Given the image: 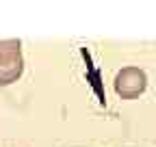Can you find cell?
Wrapping results in <instances>:
<instances>
[{"mask_svg":"<svg viewBox=\"0 0 156 147\" xmlns=\"http://www.w3.org/2000/svg\"><path fill=\"white\" fill-rule=\"evenodd\" d=\"M24 74V56L20 39H0V87L17 82Z\"/></svg>","mask_w":156,"mask_h":147,"instance_id":"cell-1","label":"cell"},{"mask_svg":"<svg viewBox=\"0 0 156 147\" xmlns=\"http://www.w3.org/2000/svg\"><path fill=\"white\" fill-rule=\"evenodd\" d=\"M113 87H115V93L122 100H136L147 89V76L141 67L128 65V67H122L115 74Z\"/></svg>","mask_w":156,"mask_h":147,"instance_id":"cell-2","label":"cell"}]
</instances>
